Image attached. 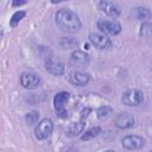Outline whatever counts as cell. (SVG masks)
Listing matches in <instances>:
<instances>
[{
    "mask_svg": "<svg viewBox=\"0 0 152 152\" xmlns=\"http://www.w3.org/2000/svg\"><path fill=\"white\" fill-rule=\"evenodd\" d=\"M150 152H152V150H151V151H150Z\"/></svg>",
    "mask_w": 152,
    "mask_h": 152,
    "instance_id": "cb8c5ba5",
    "label": "cell"
},
{
    "mask_svg": "<svg viewBox=\"0 0 152 152\" xmlns=\"http://www.w3.org/2000/svg\"><path fill=\"white\" fill-rule=\"evenodd\" d=\"M69 97H70V94L68 91H59L53 97V107H55L57 116H59L61 119H65L68 116V112L65 109V103L68 102Z\"/></svg>",
    "mask_w": 152,
    "mask_h": 152,
    "instance_id": "277c9868",
    "label": "cell"
},
{
    "mask_svg": "<svg viewBox=\"0 0 152 152\" xmlns=\"http://www.w3.org/2000/svg\"><path fill=\"white\" fill-rule=\"evenodd\" d=\"M135 124L134 116L128 112H121L119 113L114 119V125L120 129H128L132 128Z\"/></svg>",
    "mask_w": 152,
    "mask_h": 152,
    "instance_id": "30bf717a",
    "label": "cell"
},
{
    "mask_svg": "<svg viewBox=\"0 0 152 152\" xmlns=\"http://www.w3.org/2000/svg\"><path fill=\"white\" fill-rule=\"evenodd\" d=\"M99 8L104 12L108 17L112 18H116L120 15L121 13V7L118 2L115 1H108V0H102L99 2Z\"/></svg>",
    "mask_w": 152,
    "mask_h": 152,
    "instance_id": "8fae6325",
    "label": "cell"
},
{
    "mask_svg": "<svg viewBox=\"0 0 152 152\" xmlns=\"http://www.w3.org/2000/svg\"><path fill=\"white\" fill-rule=\"evenodd\" d=\"M55 21L58 28H61L66 33H76L81 30L82 26L78 15L68 8L58 10L55 14Z\"/></svg>",
    "mask_w": 152,
    "mask_h": 152,
    "instance_id": "6da1fadb",
    "label": "cell"
},
{
    "mask_svg": "<svg viewBox=\"0 0 152 152\" xmlns=\"http://www.w3.org/2000/svg\"><path fill=\"white\" fill-rule=\"evenodd\" d=\"M90 112H91L90 108H83L82 112H81V118H80V120L76 121V122H72V124L68 127L65 134H66L68 137H70V138H74V137L80 135V134L83 132V129H84L86 120H87V118H88V115H89Z\"/></svg>",
    "mask_w": 152,
    "mask_h": 152,
    "instance_id": "7a4b0ae2",
    "label": "cell"
},
{
    "mask_svg": "<svg viewBox=\"0 0 152 152\" xmlns=\"http://www.w3.org/2000/svg\"><path fill=\"white\" fill-rule=\"evenodd\" d=\"M96 26L97 28H100L101 32L112 34V36L119 34L122 30L120 23H118L116 20H108V19H99L96 23Z\"/></svg>",
    "mask_w": 152,
    "mask_h": 152,
    "instance_id": "5b68a950",
    "label": "cell"
},
{
    "mask_svg": "<svg viewBox=\"0 0 152 152\" xmlns=\"http://www.w3.org/2000/svg\"><path fill=\"white\" fill-rule=\"evenodd\" d=\"M112 108L110 107H108V106H103V107H100L99 109H97V118L99 119H104V118H107L109 114H112Z\"/></svg>",
    "mask_w": 152,
    "mask_h": 152,
    "instance_id": "44dd1931",
    "label": "cell"
},
{
    "mask_svg": "<svg viewBox=\"0 0 152 152\" xmlns=\"http://www.w3.org/2000/svg\"><path fill=\"white\" fill-rule=\"evenodd\" d=\"M39 119V112L38 110H31L28 113H26L25 115V121L27 125H34L38 122Z\"/></svg>",
    "mask_w": 152,
    "mask_h": 152,
    "instance_id": "ffe728a7",
    "label": "cell"
},
{
    "mask_svg": "<svg viewBox=\"0 0 152 152\" xmlns=\"http://www.w3.org/2000/svg\"><path fill=\"white\" fill-rule=\"evenodd\" d=\"M69 81L75 86L83 87L90 81V75L88 72H83V71H80V70H74L69 74Z\"/></svg>",
    "mask_w": 152,
    "mask_h": 152,
    "instance_id": "4fadbf2b",
    "label": "cell"
},
{
    "mask_svg": "<svg viewBox=\"0 0 152 152\" xmlns=\"http://www.w3.org/2000/svg\"><path fill=\"white\" fill-rule=\"evenodd\" d=\"M121 101L128 107H137L144 102V93L139 89H128L122 94Z\"/></svg>",
    "mask_w": 152,
    "mask_h": 152,
    "instance_id": "3957f363",
    "label": "cell"
},
{
    "mask_svg": "<svg viewBox=\"0 0 152 152\" xmlns=\"http://www.w3.org/2000/svg\"><path fill=\"white\" fill-rule=\"evenodd\" d=\"M69 63L75 68H86L90 63V57L82 50H74L70 55Z\"/></svg>",
    "mask_w": 152,
    "mask_h": 152,
    "instance_id": "ba28073f",
    "label": "cell"
},
{
    "mask_svg": "<svg viewBox=\"0 0 152 152\" xmlns=\"http://www.w3.org/2000/svg\"><path fill=\"white\" fill-rule=\"evenodd\" d=\"M121 145L124 148L129 151H137L144 147L145 140L142 137L135 135V134H128L121 139Z\"/></svg>",
    "mask_w": 152,
    "mask_h": 152,
    "instance_id": "52a82bcc",
    "label": "cell"
},
{
    "mask_svg": "<svg viewBox=\"0 0 152 152\" xmlns=\"http://www.w3.org/2000/svg\"><path fill=\"white\" fill-rule=\"evenodd\" d=\"M25 4H26V1H24V0L23 1H13L12 2L13 6H20V5H25Z\"/></svg>",
    "mask_w": 152,
    "mask_h": 152,
    "instance_id": "7402d4cb",
    "label": "cell"
},
{
    "mask_svg": "<svg viewBox=\"0 0 152 152\" xmlns=\"http://www.w3.org/2000/svg\"><path fill=\"white\" fill-rule=\"evenodd\" d=\"M45 70L48 72H50L51 75H55V76H61L64 74L65 71V68L62 63L59 62H55L52 59H48L45 62Z\"/></svg>",
    "mask_w": 152,
    "mask_h": 152,
    "instance_id": "5bb4252c",
    "label": "cell"
},
{
    "mask_svg": "<svg viewBox=\"0 0 152 152\" xmlns=\"http://www.w3.org/2000/svg\"><path fill=\"white\" fill-rule=\"evenodd\" d=\"M20 84L26 89L37 88L40 84V77L33 72H23L20 75Z\"/></svg>",
    "mask_w": 152,
    "mask_h": 152,
    "instance_id": "7c38bea8",
    "label": "cell"
},
{
    "mask_svg": "<svg viewBox=\"0 0 152 152\" xmlns=\"http://www.w3.org/2000/svg\"><path fill=\"white\" fill-rule=\"evenodd\" d=\"M59 45L64 50H70L77 46V40L72 37H62L59 40Z\"/></svg>",
    "mask_w": 152,
    "mask_h": 152,
    "instance_id": "e0dca14e",
    "label": "cell"
},
{
    "mask_svg": "<svg viewBox=\"0 0 152 152\" xmlns=\"http://www.w3.org/2000/svg\"><path fill=\"white\" fill-rule=\"evenodd\" d=\"M89 42L97 49L100 50H104V49H109L112 46V42L110 39L102 32H96L93 31L89 33Z\"/></svg>",
    "mask_w": 152,
    "mask_h": 152,
    "instance_id": "9c48e42d",
    "label": "cell"
},
{
    "mask_svg": "<svg viewBox=\"0 0 152 152\" xmlns=\"http://www.w3.org/2000/svg\"><path fill=\"white\" fill-rule=\"evenodd\" d=\"M100 133H101V127H100V126L91 127V128L87 129V131L81 135V140H83V141H88V140H90V139L96 138Z\"/></svg>",
    "mask_w": 152,
    "mask_h": 152,
    "instance_id": "2e32d148",
    "label": "cell"
},
{
    "mask_svg": "<svg viewBox=\"0 0 152 152\" xmlns=\"http://www.w3.org/2000/svg\"><path fill=\"white\" fill-rule=\"evenodd\" d=\"M134 10V15L137 19L139 20H146V19H150L152 17V13L148 8L146 7H142V6H139V7H135L133 8Z\"/></svg>",
    "mask_w": 152,
    "mask_h": 152,
    "instance_id": "9a60e30c",
    "label": "cell"
},
{
    "mask_svg": "<svg viewBox=\"0 0 152 152\" xmlns=\"http://www.w3.org/2000/svg\"><path fill=\"white\" fill-rule=\"evenodd\" d=\"M25 15H26L25 11H17V12H14L13 15L11 17V19H10V26L11 27H15L19 24V21L21 19H24Z\"/></svg>",
    "mask_w": 152,
    "mask_h": 152,
    "instance_id": "d6986e66",
    "label": "cell"
},
{
    "mask_svg": "<svg viewBox=\"0 0 152 152\" xmlns=\"http://www.w3.org/2000/svg\"><path fill=\"white\" fill-rule=\"evenodd\" d=\"M103 152H115L114 150H106V151H103Z\"/></svg>",
    "mask_w": 152,
    "mask_h": 152,
    "instance_id": "603a6c76",
    "label": "cell"
},
{
    "mask_svg": "<svg viewBox=\"0 0 152 152\" xmlns=\"http://www.w3.org/2000/svg\"><path fill=\"white\" fill-rule=\"evenodd\" d=\"M52 129H53V122L51 119H42L38 125L36 126L34 128V135L38 140H44L46 139L51 133H52Z\"/></svg>",
    "mask_w": 152,
    "mask_h": 152,
    "instance_id": "8992f818",
    "label": "cell"
},
{
    "mask_svg": "<svg viewBox=\"0 0 152 152\" xmlns=\"http://www.w3.org/2000/svg\"><path fill=\"white\" fill-rule=\"evenodd\" d=\"M140 36L142 38H150L152 37V23L150 21H142L140 25Z\"/></svg>",
    "mask_w": 152,
    "mask_h": 152,
    "instance_id": "ac0fdd59",
    "label": "cell"
}]
</instances>
